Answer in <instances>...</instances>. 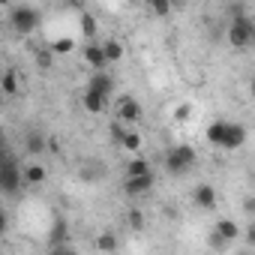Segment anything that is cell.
<instances>
[{
  "mask_svg": "<svg viewBox=\"0 0 255 255\" xmlns=\"http://www.w3.org/2000/svg\"><path fill=\"white\" fill-rule=\"evenodd\" d=\"M207 141L222 147V150H237L246 141V126L231 123V120H216L207 126Z\"/></svg>",
  "mask_w": 255,
  "mask_h": 255,
  "instance_id": "6da1fadb",
  "label": "cell"
},
{
  "mask_svg": "<svg viewBox=\"0 0 255 255\" xmlns=\"http://www.w3.org/2000/svg\"><path fill=\"white\" fill-rule=\"evenodd\" d=\"M192 165H195V150L189 144H177V147H171L165 153V168L171 174H177V177L186 174V171H192Z\"/></svg>",
  "mask_w": 255,
  "mask_h": 255,
  "instance_id": "7a4b0ae2",
  "label": "cell"
},
{
  "mask_svg": "<svg viewBox=\"0 0 255 255\" xmlns=\"http://www.w3.org/2000/svg\"><path fill=\"white\" fill-rule=\"evenodd\" d=\"M12 27H15V33H21V36H27V33H33L36 30V24H39V15H36V9L33 6H18V9H12Z\"/></svg>",
  "mask_w": 255,
  "mask_h": 255,
  "instance_id": "3957f363",
  "label": "cell"
},
{
  "mask_svg": "<svg viewBox=\"0 0 255 255\" xmlns=\"http://www.w3.org/2000/svg\"><path fill=\"white\" fill-rule=\"evenodd\" d=\"M252 27H255V24H249L243 15H237V18L231 21V27H228V42H231L234 48L252 45Z\"/></svg>",
  "mask_w": 255,
  "mask_h": 255,
  "instance_id": "277c9868",
  "label": "cell"
},
{
  "mask_svg": "<svg viewBox=\"0 0 255 255\" xmlns=\"http://www.w3.org/2000/svg\"><path fill=\"white\" fill-rule=\"evenodd\" d=\"M0 183H3V192L6 195H15L18 192V186L24 183V171H18L15 168V162L6 156V162H3V168H0Z\"/></svg>",
  "mask_w": 255,
  "mask_h": 255,
  "instance_id": "5b68a950",
  "label": "cell"
},
{
  "mask_svg": "<svg viewBox=\"0 0 255 255\" xmlns=\"http://www.w3.org/2000/svg\"><path fill=\"white\" fill-rule=\"evenodd\" d=\"M150 189H153V171H147V174H126V183H123L126 195L138 198V195H147Z\"/></svg>",
  "mask_w": 255,
  "mask_h": 255,
  "instance_id": "8992f818",
  "label": "cell"
},
{
  "mask_svg": "<svg viewBox=\"0 0 255 255\" xmlns=\"http://www.w3.org/2000/svg\"><path fill=\"white\" fill-rule=\"evenodd\" d=\"M114 114H117L120 123H135V120L141 117V105H138L132 96H120V99L114 102Z\"/></svg>",
  "mask_w": 255,
  "mask_h": 255,
  "instance_id": "52a82bcc",
  "label": "cell"
},
{
  "mask_svg": "<svg viewBox=\"0 0 255 255\" xmlns=\"http://www.w3.org/2000/svg\"><path fill=\"white\" fill-rule=\"evenodd\" d=\"M78 177H81L84 183H99V180L108 177V168H105V162H99V159H84L81 168H78Z\"/></svg>",
  "mask_w": 255,
  "mask_h": 255,
  "instance_id": "ba28073f",
  "label": "cell"
},
{
  "mask_svg": "<svg viewBox=\"0 0 255 255\" xmlns=\"http://www.w3.org/2000/svg\"><path fill=\"white\" fill-rule=\"evenodd\" d=\"M192 201H195V207H204V210H210V207H216V189L210 186V183H195V189H192Z\"/></svg>",
  "mask_w": 255,
  "mask_h": 255,
  "instance_id": "9c48e42d",
  "label": "cell"
},
{
  "mask_svg": "<svg viewBox=\"0 0 255 255\" xmlns=\"http://www.w3.org/2000/svg\"><path fill=\"white\" fill-rule=\"evenodd\" d=\"M84 60H87V66L96 72V69H105L108 66V54H105V48H102V42L96 45V42H90L87 48H84Z\"/></svg>",
  "mask_w": 255,
  "mask_h": 255,
  "instance_id": "30bf717a",
  "label": "cell"
},
{
  "mask_svg": "<svg viewBox=\"0 0 255 255\" xmlns=\"http://www.w3.org/2000/svg\"><path fill=\"white\" fill-rule=\"evenodd\" d=\"M81 102H84V108H87L90 114H105V111H108V96L99 93V90H90V87H87V93H84Z\"/></svg>",
  "mask_w": 255,
  "mask_h": 255,
  "instance_id": "8fae6325",
  "label": "cell"
},
{
  "mask_svg": "<svg viewBox=\"0 0 255 255\" xmlns=\"http://www.w3.org/2000/svg\"><path fill=\"white\" fill-rule=\"evenodd\" d=\"M90 90H99V93H111V87H114V81H111V75L105 72V69H96L93 75H90V84H87Z\"/></svg>",
  "mask_w": 255,
  "mask_h": 255,
  "instance_id": "7c38bea8",
  "label": "cell"
},
{
  "mask_svg": "<svg viewBox=\"0 0 255 255\" xmlns=\"http://www.w3.org/2000/svg\"><path fill=\"white\" fill-rule=\"evenodd\" d=\"M45 177H48L45 165H39V162H27V165H24V183L39 186V183H45Z\"/></svg>",
  "mask_w": 255,
  "mask_h": 255,
  "instance_id": "4fadbf2b",
  "label": "cell"
},
{
  "mask_svg": "<svg viewBox=\"0 0 255 255\" xmlns=\"http://www.w3.org/2000/svg\"><path fill=\"white\" fill-rule=\"evenodd\" d=\"M126 153H141V147H144V138L138 135V132H126L123 129V135H120V141H117Z\"/></svg>",
  "mask_w": 255,
  "mask_h": 255,
  "instance_id": "5bb4252c",
  "label": "cell"
},
{
  "mask_svg": "<svg viewBox=\"0 0 255 255\" xmlns=\"http://www.w3.org/2000/svg\"><path fill=\"white\" fill-rule=\"evenodd\" d=\"M216 231H219L225 240H231V243H234V240H240V234H243V231H240V225H237L234 219H219V222H216Z\"/></svg>",
  "mask_w": 255,
  "mask_h": 255,
  "instance_id": "9a60e30c",
  "label": "cell"
},
{
  "mask_svg": "<svg viewBox=\"0 0 255 255\" xmlns=\"http://www.w3.org/2000/svg\"><path fill=\"white\" fill-rule=\"evenodd\" d=\"M147 9H150V15H156V18H165V15H171V9H174V0H147Z\"/></svg>",
  "mask_w": 255,
  "mask_h": 255,
  "instance_id": "2e32d148",
  "label": "cell"
},
{
  "mask_svg": "<svg viewBox=\"0 0 255 255\" xmlns=\"http://www.w3.org/2000/svg\"><path fill=\"white\" fill-rule=\"evenodd\" d=\"M24 147H27L30 156H39V153L45 150V138H42L39 132H27V135H24Z\"/></svg>",
  "mask_w": 255,
  "mask_h": 255,
  "instance_id": "e0dca14e",
  "label": "cell"
},
{
  "mask_svg": "<svg viewBox=\"0 0 255 255\" xmlns=\"http://www.w3.org/2000/svg\"><path fill=\"white\" fill-rule=\"evenodd\" d=\"M102 48H105V54H108V63H117V60L123 57V42H120V39H105Z\"/></svg>",
  "mask_w": 255,
  "mask_h": 255,
  "instance_id": "ac0fdd59",
  "label": "cell"
},
{
  "mask_svg": "<svg viewBox=\"0 0 255 255\" xmlns=\"http://www.w3.org/2000/svg\"><path fill=\"white\" fill-rule=\"evenodd\" d=\"M48 45L54 48V54H69V51L75 48V39H72V36H60V39H51Z\"/></svg>",
  "mask_w": 255,
  "mask_h": 255,
  "instance_id": "d6986e66",
  "label": "cell"
},
{
  "mask_svg": "<svg viewBox=\"0 0 255 255\" xmlns=\"http://www.w3.org/2000/svg\"><path fill=\"white\" fill-rule=\"evenodd\" d=\"M147 171H150V162L141 159L138 153H135V159H132L129 165H126V174H147Z\"/></svg>",
  "mask_w": 255,
  "mask_h": 255,
  "instance_id": "ffe728a7",
  "label": "cell"
},
{
  "mask_svg": "<svg viewBox=\"0 0 255 255\" xmlns=\"http://www.w3.org/2000/svg\"><path fill=\"white\" fill-rule=\"evenodd\" d=\"M81 36L84 39H96V21H93V15H81Z\"/></svg>",
  "mask_w": 255,
  "mask_h": 255,
  "instance_id": "44dd1931",
  "label": "cell"
},
{
  "mask_svg": "<svg viewBox=\"0 0 255 255\" xmlns=\"http://www.w3.org/2000/svg\"><path fill=\"white\" fill-rule=\"evenodd\" d=\"M54 57H57V54H54V48L48 45V48H42V51H36V66H39V69H48V66L54 63Z\"/></svg>",
  "mask_w": 255,
  "mask_h": 255,
  "instance_id": "7402d4cb",
  "label": "cell"
},
{
  "mask_svg": "<svg viewBox=\"0 0 255 255\" xmlns=\"http://www.w3.org/2000/svg\"><path fill=\"white\" fill-rule=\"evenodd\" d=\"M96 249H105V252H111V249H117V237H114L111 231H102V234L96 237Z\"/></svg>",
  "mask_w": 255,
  "mask_h": 255,
  "instance_id": "603a6c76",
  "label": "cell"
},
{
  "mask_svg": "<svg viewBox=\"0 0 255 255\" xmlns=\"http://www.w3.org/2000/svg\"><path fill=\"white\" fill-rule=\"evenodd\" d=\"M129 225H132V231H144V213L138 207L129 210Z\"/></svg>",
  "mask_w": 255,
  "mask_h": 255,
  "instance_id": "cb8c5ba5",
  "label": "cell"
},
{
  "mask_svg": "<svg viewBox=\"0 0 255 255\" xmlns=\"http://www.w3.org/2000/svg\"><path fill=\"white\" fill-rule=\"evenodd\" d=\"M18 84H15V72H3V93L6 96H15Z\"/></svg>",
  "mask_w": 255,
  "mask_h": 255,
  "instance_id": "d4e9b609",
  "label": "cell"
},
{
  "mask_svg": "<svg viewBox=\"0 0 255 255\" xmlns=\"http://www.w3.org/2000/svg\"><path fill=\"white\" fill-rule=\"evenodd\" d=\"M207 243H210L213 249H228V243H231V240H225V237H222V234L213 228V234H210V240H207Z\"/></svg>",
  "mask_w": 255,
  "mask_h": 255,
  "instance_id": "484cf974",
  "label": "cell"
},
{
  "mask_svg": "<svg viewBox=\"0 0 255 255\" xmlns=\"http://www.w3.org/2000/svg\"><path fill=\"white\" fill-rule=\"evenodd\" d=\"M243 210H246L249 216H255V195H246V198H243Z\"/></svg>",
  "mask_w": 255,
  "mask_h": 255,
  "instance_id": "4316f807",
  "label": "cell"
},
{
  "mask_svg": "<svg viewBox=\"0 0 255 255\" xmlns=\"http://www.w3.org/2000/svg\"><path fill=\"white\" fill-rule=\"evenodd\" d=\"M246 243L255 246V216H252V222H249V228H246Z\"/></svg>",
  "mask_w": 255,
  "mask_h": 255,
  "instance_id": "83f0119b",
  "label": "cell"
},
{
  "mask_svg": "<svg viewBox=\"0 0 255 255\" xmlns=\"http://www.w3.org/2000/svg\"><path fill=\"white\" fill-rule=\"evenodd\" d=\"M249 93H252V96H255V78H252V81H249Z\"/></svg>",
  "mask_w": 255,
  "mask_h": 255,
  "instance_id": "f1b7e54d",
  "label": "cell"
},
{
  "mask_svg": "<svg viewBox=\"0 0 255 255\" xmlns=\"http://www.w3.org/2000/svg\"><path fill=\"white\" fill-rule=\"evenodd\" d=\"M183 3H186V0H174V6H183Z\"/></svg>",
  "mask_w": 255,
  "mask_h": 255,
  "instance_id": "f546056e",
  "label": "cell"
},
{
  "mask_svg": "<svg viewBox=\"0 0 255 255\" xmlns=\"http://www.w3.org/2000/svg\"><path fill=\"white\" fill-rule=\"evenodd\" d=\"M252 42H255V27H252Z\"/></svg>",
  "mask_w": 255,
  "mask_h": 255,
  "instance_id": "4dcf8cb0",
  "label": "cell"
}]
</instances>
